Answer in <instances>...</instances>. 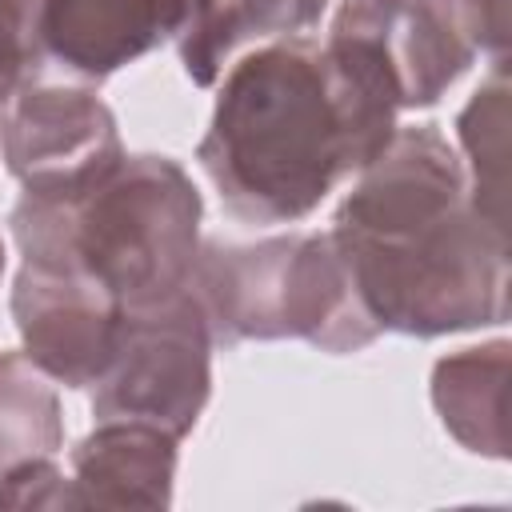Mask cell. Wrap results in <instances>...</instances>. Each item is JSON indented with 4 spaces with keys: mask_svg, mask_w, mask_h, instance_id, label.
<instances>
[{
    "mask_svg": "<svg viewBox=\"0 0 512 512\" xmlns=\"http://www.w3.org/2000/svg\"><path fill=\"white\" fill-rule=\"evenodd\" d=\"M396 116L400 96L360 36H280L228 68L196 160L236 220L296 224L384 152Z\"/></svg>",
    "mask_w": 512,
    "mask_h": 512,
    "instance_id": "1",
    "label": "cell"
},
{
    "mask_svg": "<svg viewBox=\"0 0 512 512\" xmlns=\"http://www.w3.org/2000/svg\"><path fill=\"white\" fill-rule=\"evenodd\" d=\"M328 232L380 332L432 340L508 320V224L472 204L436 124L396 128Z\"/></svg>",
    "mask_w": 512,
    "mask_h": 512,
    "instance_id": "2",
    "label": "cell"
},
{
    "mask_svg": "<svg viewBox=\"0 0 512 512\" xmlns=\"http://www.w3.org/2000/svg\"><path fill=\"white\" fill-rule=\"evenodd\" d=\"M200 216V188L172 156L124 152L76 188L20 192L8 224L28 264L72 268L124 308H144L188 288Z\"/></svg>",
    "mask_w": 512,
    "mask_h": 512,
    "instance_id": "3",
    "label": "cell"
},
{
    "mask_svg": "<svg viewBox=\"0 0 512 512\" xmlns=\"http://www.w3.org/2000/svg\"><path fill=\"white\" fill-rule=\"evenodd\" d=\"M188 288L212 344L224 348L304 340L348 356L380 336L332 232H280L252 244L200 240Z\"/></svg>",
    "mask_w": 512,
    "mask_h": 512,
    "instance_id": "4",
    "label": "cell"
},
{
    "mask_svg": "<svg viewBox=\"0 0 512 512\" xmlns=\"http://www.w3.org/2000/svg\"><path fill=\"white\" fill-rule=\"evenodd\" d=\"M212 332L192 288L124 312L104 376L92 384L96 420H140L184 440L212 396Z\"/></svg>",
    "mask_w": 512,
    "mask_h": 512,
    "instance_id": "5",
    "label": "cell"
},
{
    "mask_svg": "<svg viewBox=\"0 0 512 512\" xmlns=\"http://www.w3.org/2000/svg\"><path fill=\"white\" fill-rule=\"evenodd\" d=\"M0 156L24 192H60L124 156L112 108L80 80L32 76L0 116Z\"/></svg>",
    "mask_w": 512,
    "mask_h": 512,
    "instance_id": "6",
    "label": "cell"
},
{
    "mask_svg": "<svg viewBox=\"0 0 512 512\" xmlns=\"http://www.w3.org/2000/svg\"><path fill=\"white\" fill-rule=\"evenodd\" d=\"M8 308L24 356L64 388H92L104 376L128 312L96 280L28 260L12 280Z\"/></svg>",
    "mask_w": 512,
    "mask_h": 512,
    "instance_id": "7",
    "label": "cell"
},
{
    "mask_svg": "<svg viewBox=\"0 0 512 512\" xmlns=\"http://www.w3.org/2000/svg\"><path fill=\"white\" fill-rule=\"evenodd\" d=\"M220 0H40V64L64 80L100 84L160 44H180Z\"/></svg>",
    "mask_w": 512,
    "mask_h": 512,
    "instance_id": "8",
    "label": "cell"
},
{
    "mask_svg": "<svg viewBox=\"0 0 512 512\" xmlns=\"http://www.w3.org/2000/svg\"><path fill=\"white\" fill-rule=\"evenodd\" d=\"M332 24L376 48L404 112L432 108L476 60L452 0H344Z\"/></svg>",
    "mask_w": 512,
    "mask_h": 512,
    "instance_id": "9",
    "label": "cell"
},
{
    "mask_svg": "<svg viewBox=\"0 0 512 512\" xmlns=\"http://www.w3.org/2000/svg\"><path fill=\"white\" fill-rule=\"evenodd\" d=\"M176 436L140 420H96L72 448L76 508H168L176 488Z\"/></svg>",
    "mask_w": 512,
    "mask_h": 512,
    "instance_id": "10",
    "label": "cell"
},
{
    "mask_svg": "<svg viewBox=\"0 0 512 512\" xmlns=\"http://www.w3.org/2000/svg\"><path fill=\"white\" fill-rule=\"evenodd\" d=\"M508 340H488L432 364V408L444 432L488 460L508 456Z\"/></svg>",
    "mask_w": 512,
    "mask_h": 512,
    "instance_id": "11",
    "label": "cell"
},
{
    "mask_svg": "<svg viewBox=\"0 0 512 512\" xmlns=\"http://www.w3.org/2000/svg\"><path fill=\"white\" fill-rule=\"evenodd\" d=\"M60 448L64 416L52 380L24 352H0V472Z\"/></svg>",
    "mask_w": 512,
    "mask_h": 512,
    "instance_id": "12",
    "label": "cell"
},
{
    "mask_svg": "<svg viewBox=\"0 0 512 512\" xmlns=\"http://www.w3.org/2000/svg\"><path fill=\"white\" fill-rule=\"evenodd\" d=\"M456 136L464 152V176L472 204L496 220L504 216V152H508V64H492V76L472 92L464 112L456 116Z\"/></svg>",
    "mask_w": 512,
    "mask_h": 512,
    "instance_id": "13",
    "label": "cell"
},
{
    "mask_svg": "<svg viewBox=\"0 0 512 512\" xmlns=\"http://www.w3.org/2000/svg\"><path fill=\"white\" fill-rule=\"evenodd\" d=\"M40 48H36V0H0V116L12 96L40 76Z\"/></svg>",
    "mask_w": 512,
    "mask_h": 512,
    "instance_id": "14",
    "label": "cell"
},
{
    "mask_svg": "<svg viewBox=\"0 0 512 512\" xmlns=\"http://www.w3.org/2000/svg\"><path fill=\"white\" fill-rule=\"evenodd\" d=\"M0 508H76L72 480L56 468V456L24 460L0 472Z\"/></svg>",
    "mask_w": 512,
    "mask_h": 512,
    "instance_id": "15",
    "label": "cell"
},
{
    "mask_svg": "<svg viewBox=\"0 0 512 512\" xmlns=\"http://www.w3.org/2000/svg\"><path fill=\"white\" fill-rule=\"evenodd\" d=\"M456 16L476 48L492 64H508V0H452Z\"/></svg>",
    "mask_w": 512,
    "mask_h": 512,
    "instance_id": "16",
    "label": "cell"
},
{
    "mask_svg": "<svg viewBox=\"0 0 512 512\" xmlns=\"http://www.w3.org/2000/svg\"><path fill=\"white\" fill-rule=\"evenodd\" d=\"M4 264H8V252H4V240H0V276H4Z\"/></svg>",
    "mask_w": 512,
    "mask_h": 512,
    "instance_id": "17",
    "label": "cell"
},
{
    "mask_svg": "<svg viewBox=\"0 0 512 512\" xmlns=\"http://www.w3.org/2000/svg\"><path fill=\"white\" fill-rule=\"evenodd\" d=\"M36 4H40V0H36Z\"/></svg>",
    "mask_w": 512,
    "mask_h": 512,
    "instance_id": "18",
    "label": "cell"
}]
</instances>
